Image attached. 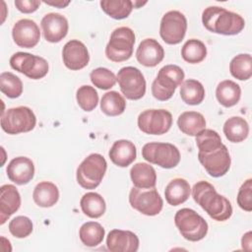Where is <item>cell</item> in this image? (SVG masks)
<instances>
[{"instance_id":"obj_1","label":"cell","mask_w":252,"mask_h":252,"mask_svg":"<svg viewBox=\"0 0 252 252\" xmlns=\"http://www.w3.org/2000/svg\"><path fill=\"white\" fill-rule=\"evenodd\" d=\"M194 201L215 220L223 221L232 215L230 202L222 195H220L215 187L204 180L194 184L192 188Z\"/></svg>"},{"instance_id":"obj_2","label":"cell","mask_w":252,"mask_h":252,"mask_svg":"<svg viewBox=\"0 0 252 252\" xmlns=\"http://www.w3.org/2000/svg\"><path fill=\"white\" fill-rule=\"evenodd\" d=\"M204 27L215 33L234 35L239 33L245 26L244 19L233 12L219 6H210L203 11Z\"/></svg>"},{"instance_id":"obj_3","label":"cell","mask_w":252,"mask_h":252,"mask_svg":"<svg viewBox=\"0 0 252 252\" xmlns=\"http://www.w3.org/2000/svg\"><path fill=\"white\" fill-rule=\"evenodd\" d=\"M183 70L173 64L165 65L159 69L157 78L152 84V94L155 98L160 101L169 99L178 86L184 80Z\"/></svg>"},{"instance_id":"obj_4","label":"cell","mask_w":252,"mask_h":252,"mask_svg":"<svg viewBox=\"0 0 252 252\" xmlns=\"http://www.w3.org/2000/svg\"><path fill=\"white\" fill-rule=\"evenodd\" d=\"M174 223L180 234L189 241H199L208 233V223L194 210L183 208L176 212Z\"/></svg>"},{"instance_id":"obj_5","label":"cell","mask_w":252,"mask_h":252,"mask_svg":"<svg viewBox=\"0 0 252 252\" xmlns=\"http://www.w3.org/2000/svg\"><path fill=\"white\" fill-rule=\"evenodd\" d=\"M107 168L105 158L99 154H91L77 168V182L85 189L96 188Z\"/></svg>"},{"instance_id":"obj_6","label":"cell","mask_w":252,"mask_h":252,"mask_svg":"<svg viewBox=\"0 0 252 252\" xmlns=\"http://www.w3.org/2000/svg\"><path fill=\"white\" fill-rule=\"evenodd\" d=\"M134 43L135 33L130 28H117L110 34V39L105 47V55L113 62L126 61L133 54Z\"/></svg>"},{"instance_id":"obj_7","label":"cell","mask_w":252,"mask_h":252,"mask_svg":"<svg viewBox=\"0 0 252 252\" xmlns=\"http://www.w3.org/2000/svg\"><path fill=\"white\" fill-rule=\"evenodd\" d=\"M35 124L36 117L28 106L12 107L1 114V128L11 135L30 132Z\"/></svg>"},{"instance_id":"obj_8","label":"cell","mask_w":252,"mask_h":252,"mask_svg":"<svg viewBox=\"0 0 252 252\" xmlns=\"http://www.w3.org/2000/svg\"><path fill=\"white\" fill-rule=\"evenodd\" d=\"M142 156L147 161L162 168H173L180 161L179 150L170 143H148L142 149Z\"/></svg>"},{"instance_id":"obj_9","label":"cell","mask_w":252,"mask_h":252,"mask_svg":"<svg viewBox=\"0 0 252 252\" xmlns=\"http://www.w3.org/2000/svg\"><path fill=\"white\" fill-rule=\"evenodd\" d=\"M129 203L133 209L150 217L158 215L163 206L162 198L155 187L138 188L134 186L129 193Z\"/></svg>"},{"instance_id":"obj_10","label":"cell","mask_w":252,"mask_h":252,"mask_svg":"<svg viewBox=\"0 0 252 252\" xmlns=\"http://www.w3.org/2000/svg\"><path fill=\"white\" fill-rule=\"evenodd\" d=\"M11 67L32 80H39L48 73L47 61L28 52H16L10 58Z\"/></svg>"},{"instance_id":"obj_11","label":"cell","mask_w":252,"mask_h":252,"mask_svg":"<svg viewBox=\"0 0 252 252\" xmlns=\"http://www.w3.org/2000/svg\"><path fill=\"white\" fill-rule=\"evenodd\" d=\"M122 94L132 100L142 98L146 94V80L142 72L132 66L121 68L116 76Z\"/></svg>"},{"instance_id":"obj_12","label":"cell","mask_w":252,"mask_h":252,"mask_svg":"<svg viewBox=\"0 0 252 252\" xmlns=\"http://www.w3.org/2000/svg\"><path fill=\"white\" fill-rule=\"evenodd\" d=\"M172 125V115L166 109H147L138 116L139 129L149 135L165 134Z\"/></svg>"},{"instance_id":"obj_13","label":"cell","mask_w":252,"mask_h":252,"mask_svg":"<svg viewBox=\"0 0 252 252\" xmlns=\"http://www.w3.org/2000/svg\"><path fill=\"white\" fill-rule=\"evenodd\" d=\"M187 30V20L179 11L165 13L160 21L159 34L167 44H178L184 38Z\"/></svg>"},{"instance_id":"obj_14","label":"cell","mask_w":252,"mask_h":252,"mask_svg":"<svg viewBox=\"0 0 252 252\" xmlns=\"http://www.w3.org/2000/svg\"><path fill=\"white\" fill-rule=\"evenodd\" d=\"M198 159L213 177L223 176L229 169L231 159L225 145H221L219 149L210 153H198Z\"/></svg>"},{"instance_id":"obj_15","label":"cell","mask_w":252,"mask_h":252,"mask_svg":"<svg viewBox=\"0 0 252 252\" xmlns=\"http://www.w3.org/2000/svg\"><path fill=\"white\" fill-rule=\"evenodd\" d=\"M12 35L18 46L23 48H32L39 41L40 32L34 21L22 19L14 25Z\"/></svg>"},{"instance_id":"obj_16","label":"cell","mask_w":252,"mask_h":252,"mask_svg":"<svg viewBox=\"0 0 252 252\" xmlns=\"http://www.w3.org/2000/svg\"><path fill=\"white\" fill-rule=\"evenodd\" d=\"M62 58L64 65L74 71L85 68L90 61L86 45L78 39H71L65 43L62 50Z\"/></svg>"},{"instance_id":"obj_17","label":"cell","mask_w":252,"mask_h":252,"mask_svg":"<svg viewBox=\"0 0 252 252\" xmlns=\"http://www.w3.org/2000/svg\"><path fill=\"white\" fill-rule=\"evenodd\" d=\"M41 29L44 38L52 43L61 41L68 32L67 19L58 13H48L41 20Z\"/></svg>"},{"instance_id":"obj_18","label":"cell","mask_w":252,"mask_h":252,"mask_svg":"<svg viewBox=\"0 0 252 252\" xmlns=\"http://www.w3.org/2000/svg\"><path fill=\"white\" fill-rule=\"evenodd\" d=\"M106 246L111 252H136L139 238L130 230L112 229L106 237Z\"/></svg>"},{"instance_id":"obj_19","label":"cell","mask_w":252,"mask_h":252,"mask_svg":"<svg viewBox=\"0 0 252 252\" xmlns=\"http://www.w3.org/2000/svg\"><path fill=\"white\" fill-rule=\"evenodd\" d=\"M6 172L12 182L18 185H25L33 178L34 165L29 158L17 157L8 163Z\"/></svg>"},{"instance_id":"obj_20","label":"cell","mask_w":252,"mask_h":252,"mask_svg":"<svg viewBox=\"0 0 252 252\" xmlns=\"http://www.w3.org/2000/svg\"><path fill=\"white\" fill-rule=\"evenodd\" d=\"M164 57L163 47L154 38H146L139 44L136 51V58L140 64L146 67H155Z\"/></svg>"},{"instance_id":"obj_21","label":"cell","mask_w":252,"mask_h":252,"mask_svg":"<svg viewBox=\"0 0 252 252\" xmlns=\"http://www.w3.org/2000/svg\"><path fill=\"white\" fill-rule=\"evenodd\" d=\"M21 206V196L18 189L12 184H5L0 187V223L15 214Z\"/></svg>"},{"instance_id":"obj_22","label":"cell","mask_w":252,"mask_h":252,"mask_svg":"<svg viewBox=\"0 0 252 252\" xmlns=\"http://www.w3.org/2000/svg\"><path fill=\"white\" fill-rule=\"evenodd\" d=\"M111 161L119 167H127L137 157L135 145L129 140H118L113 143L108 153Z\"/></svg>"},{"instance_id":"obj_23","label":"cell","mask_w":252,"mask_h":252,"mask_svg":"<svg viewBox=\"0 0 252 252\" xmlns=\"http://www.w3.org/2000/svg\"><path fill=\"white\" fill-rule=\"evenodd\" d=\"M130 177L135 187L153 188L157 183L155 168L146 162L135 163L130 170Z\"/></svg>"},{"instance_id":"obj_24","label":"cell","mask_w":252,"mask_h":252,"mask_svg":"<svg viewBox=\"0 0 252 252\" xmlns=\"http://www.w3.org/2000/svg\"><path fill=\"white\" fill-rule=\"evenodd\" d=\"M191 188L183 178L172 179L165 187L164 196L166 202L171 206H178L186 202L190 196Z\"/></svg>"},{"instance_id":"obj_25","label":"cell","mask_w":252,"mask_h":252,"mask_svg":"<svg viewBox=\"0 0 252 252\" xmlns=\"http://www.w3.org/2000/svg\"><path fill=\"white\" fill-rule=\"evenodd\" d=\"M32 198L34 203L42 208L54 206L59 199L57 186L50 181H41L33 189Z\"/></svg>"},{"instance_id":"obj_26","label":"cell","mask_w":252,"mask_h":252,"mask_svg":"<svg viewBox=\"0 0 252 252\" xmlns=\"http://www.w3.org/2000/svg\"><path fill=\"white\" fill-rule=\"evenodd\" d=\"M177 125L181 132L188 136H197L206 127L203 114L197 111H185L178 116Z\"/></svg>"},{"instance_id":"obj_27","label":"cell","mask_w":252,"mask_h":252,"mask_svg":"<svg viewBox=\"0 0 252 252\" xmlns=\"http://www.w3.org/2000/svg\"><path fill=\"white\" fill-rule=\"evenodd\" d=\"M216 96L222 106H234L241 96L240 86L231 80H224L218 85L216 89Z\"/></svg>"},{"instance_id":"obj_28","label":"cell","mask_w":252,"mask_h":252,"mask_svg":"<svg viewBox=\"0 0 252 252\" xmlns=\"http://www.w3.org/2000/svg\"><path fill=\"white\" fill-rule=\"evenodd\" d=\"M223 133L229 142L240 143L248 137L249 125L244 118L232 116L224 122Z\"/></svg>"},{"instance_id":"obj_29","label":"cell","mask_w":252,"mask_h":252,"mask_svg":"<svg viewBox=\"0 0 252 252\" xmlns=\"http://www.w3.org/2000/svg\"><path fill=\"white\" fill-rule=\"evenodd\" d=\"M80 206L83 213L92 219L100 218L106 210L104 199L95 192L86 193L81 198Z\"/></svg>"},{"instance_id":"obj_30","label":"cell","mask_w":252,"mask_h":252,"mask_svg":"<svg viewBox=\"0 0 252 252\" xmlns=\"http://www.w3.org/2000/svg\"><path fill=\"white\" fill-rule=\"evenodd\" d=\"M180 96L185 103L197 105L205 98V89L199 81L188 79L180 87Z\"/></svg>"},{"instance_id":"obj_31","label":"cell","mask_w":252,"mask_h":252,"mask_svg":"<svg viewBox=\"0 0 252 252\" xmlns=\"http://www.w3.org/2000/svg\"><path fill=\"white\" fill-rule=\"evenodd\" d=\"M105 230L102 225L96 221L85 222L79 231L81 241L89 247H94L100 244L104 238Z\"/></svg>"},{"instance_id":"obj_32","label":"cell","mask_w":252,"mask_h":252,"mask_svg":"<svg viewBox=\"0 0 252 252\" xmlns=\"http://www.w3.org/2000/svg\"><path fill=\"white\" fill-rule=\"evenodd\" d=\"M126 101L124 97L115 91L105 93L100 100L101 111L108 116H118L124 112Z\"/></svg>"},{"instance_id":"obj_33","label":"cell","mask_w":252,"mask_h":252,"mask_svg":"<svg viewBox=\"0 0 252 252\" xmlns=\"http://www.w3.org/2000/svg\"><path fill=\"white\" fill-rule=\"evenodd\" d=\"M99 4L102 11L115 20L127 18L134 8L130 0H102Z\"/></svg>"},{"instance_id":"obj_34","label":"cell","mask_w":252,"mask_h":252,"mask_svg":"<svg viewBox=\"0 0 252 252\" xmlns=\"http://www.w3.org/2000/svg\"><path fill=\"white\" fill-rule=\"evenodd\" d=\"M229 71L232 77L240 81H246L252 76V58L248 53H241L232 58L229 63Z\"/></svg>"},{"instance_id":"obj_35","label":"cell","mask_w":252,"mask_h":252,"mask_svg":"<svg viewBox=\"0 0 252 252\" xmlns=\"http://www.w3.org/2000/svg\"><path fill=\"white\" fill-rule=\"evenodd\" d=\"M181 56L188 63H200L207 56V47L204 42L199 39H189L181 48Z\"/></svg>"},{"instance_id":"obj_36","label":"cell","mask_w":252,"mask_h":252,"mask_svg":"<svg viewBox=\"0 0 252 252\" xmlns=\"http://www.w3.org/2000/svg\"><path fill=\"white\" fill-rule=\"evenodd\" d=\"M0 90L10 98H17L23 93L21 79L11 72H3L0 75Z\"/></svg>"},{"instance_id":"obj_37","label":"cell","mask_w":252,"mask_h":252,"mask_svg":"<svg viewBox=\"0 0 252 252\" xmlns=\"http://www.w3.org/2000/svg\"><path fill=\"white\" fill-rule=\"evenodd\" d=\"M196 145L199 152L210 153L219 149L222 143L218 132L212 129H204L196 136Z\"/></svg>"},{"instance_id":"obj_38","label":"cell","mask_w":252,"mask_h":252,"mask_svg":"<svg viewBox=\"0 0 252 252\" xmlns=\"http://www.w3.org/2000/svg\"><path fill=\"white\" fill-rule=\"evenodd\" d=\"M76 99L84 111L94 110L98 102V94L94 87L84 85L77 90Z\"/></svg>"},{"instance_id":"obj_39","label":"cell","mask_w":252,"mask_h":252,"mask_svg":"<svg viewBox=\"0 0 252 252\" xmlns=\"http://www.w3.org/2000/svg\"><path fill=\"white\" fill-rule=\"evenodd\" d=\"M90 78L94 87L101 90L111 89L112 87H114L117 81L114 73L109 69L103 67L94 69L90 74Z\"/></svg>"},{"instance_id":"obj_40","label":"cell","mask_w":252,"mask_h":252,"mask_svg":"<svg viewBox=\"0 0 252 252\" xmlns=\"http://www.w3.org/2000/svg\"><path fill=\"white\" fill-rule=\"evenodd\" d=\"M9 230L15 237L25 238L32 232V222L28 217L19 216L9 222Z\"/></svg>"},{"instance_id":"obj_41","label":"cell","mask_w":252,"mask_h":252,"mask_svg":"<svg viewBox=\"0 0 252 252\" xmlns=\"http://www.w3.org/2000/svg\"><path fill=\"white\" fill-rule=\"evenodd\" d=\"M237 204L238 206L246 211H252V179H247L239 188L237 194Z\"/></svg>"},{"instance_id":"obj_42","label":"cell","mask_w":252,"mask_h":252,"mask_svg":"<svg viewBox=\"0 0 252 252\" xmlns=\"http://www.w3.org/2000/svg\"><path fill=\"white\" fill-rule=\"evenodd\" d=\"M40 5V1L37 0H15V6L17 9L25 14L35 12Z\"/></svg>"},{"instance_id":"obj_43","label":"cell","mask_w":252,"mask_h":252,"mask_svg":"<svg viewBox=\"0 0 252 252\" xmlns=\"http://www.w3.org/2000/svg\"><path fill=\"white\" fill-rule=\"evenodd\" d=\"M252 232L248 231L246 232L241 239V244H242V248L246 251H251V245H252Z\"/></svg>"},{"instance_id":"obj_44","label":"cell","mask_w":252,"mask_h":252,"mask_svg":"<svg viewBox=\"0 0 252 252\" xmlns=\"http://www.w3.org/2000/svg\"><path fill=\"white\" fill-rule=\"evenodd\" d=\"M44 3L47 4V5H51V6H54V7H58V8H65L67 5L70 4V1H62V0L55 1V2L44 1Z\"/></svg>"},{"instance_id":"obj_45","label":"cell","mask_w":252,"mask_h":252,"mask_svg":"<svg viewBox=\"0 0 252 252\" xmlns=\"http://www.w3.org/2000/svg\"><path fill=\"white\" fill-rule=\"evenodd\" d=\"M147 2L145 1V2H140V1H134L133 2V7L134 8H140L141 6H143V5H145Z\"/></svg>"}]
</instances>
